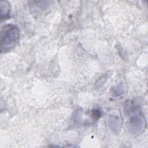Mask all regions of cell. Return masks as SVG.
Segmentation results:
<instances>
[{
  "instance_id": "obj_2",
  "label": "cell",
  "mask_w": 148,
  "mask_h": 148,
  "mask_svg": "<svg viewBox=\"0 0 148 148\" xmlns=\"http://www.w3.org/2000/svg\"><path fill=\"white\" fill-rule=\"evenodd\" d=\"M136 111L130 114H133L128 123V131L131 135H138L142 133L146 127V121L144 117ZM129 114V115H130Z\"/></svg>"
},
{
  "instance_id": "obj_5",
  "label": "cell",
  "mask_w": 148,
  "mask_h": 148,
  "mask_svg": "<svg viewBox=\"0 0 148 148\" xmlns=\"http://www.w3.org/2000/svg\"><path fill=\"white\" fill-rule=\"evenodd\" d=\"M124 92V86L123 83L119 84L113 88V93L116 95H121Z\"/></svg>"
},
{
  "instance_id": "obj_1",
  "label": "cell",
  "mask_w": 148,
  "mask_h": 148,
  "mask_svg": "<svg viewBox=\"0 0 148 148\" xmlns=\"http://www.w3.org/2000/svg\"><path fill=\"white\" fill-rule=\"evenodd\" d=\"M20 39V30L16 25L9 24L3 26L1 29V52L5 53L12 49Z\"/></svg>"
},
{
  "instance_id": "obj_4",
  "label": "cell",
  "mask_w": 148,
  "mask_h": 148,
  "mask_svg": "<svg viewBox=\"0 0 148 148\" xmlns=\"http://www.w3.org/2000/svg\"><path fill=\"white\" fill-rule=\"evenodd\" d=\"M1 20L9 18L10 15V5L7 1H1Z\"/></svg>"
},
{
  "instance_id": "obj_3",
  "label": "cell",
  "mask_w": 148,
  "mask_h": 148,
  "mask_svg": "<svg viewBox=\"0 0 148 148\" xmlns=\"http://www.w3.org/2000/svg\"><path fill=\"white\" fill-rule=\"evenodd\" d=\"M108 124L109 129L113 134H119L122 125V123L119 116L115 114L109 115L108 119Z\"/></svg>"
}]
</instances>
